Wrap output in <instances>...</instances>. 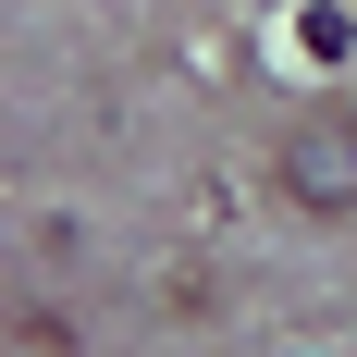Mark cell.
<instances>
[{
    "mask_svg": "<svg viewBox=\"0 0 357 357\" xmlns=\"http://www.w3.org/2000/svg\"><path fill=\"white\" fill-rule=\"evenodd\" d=\"M271 185H284V210L308 222H357V99H308L271 136Z\"/></svg>",
    "mask_w": 357,
    "mask_h": 357,
    "instance_id": "6da1fadb",
    "label": "cell"
}]
</instances>
